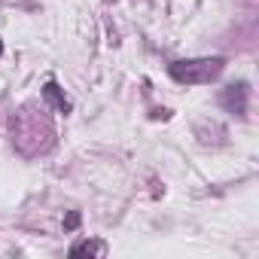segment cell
Wrapping results in <instances>:
<instances>
[{"instance_id": "5", "label": "cell", "mask_w": 259, "mask_h": 259, "mask_svg": "<svg viewBox=\"0 0 259 259\" xmlns=\"http://www.w3.org/2000/svg\"><path fill=\"white\" fill-rule=\"evenodd\" d=\"M76 223H79V213H70L67 217V229H76Z\"/></svg>"}, {"instance_id": "6", "label": "cell", "mask_w": 259, "mask_h": 259, "mask_svg": "<svg viewBox=\"0 0 259 259\" xmlns=\"http://www.w3.org/2000/svg\"><path fill=\"white\" fill-rule=\"evenodd\" d=\"M0 55H4V43H0Z\"/></svg>"}, {"instance_id": "2", "label": "cell", "mask_w": 259, "mask_h": 259, "mask_svg": "<svg viewBox=\"0 0 259 259\" xmlns=\"http://www.w3.org/2000/svg\"><path fill=\"white\" fill-rule=\"evenodd\" d=\"M247 95H250L247 82H232V85H226V89H223V95H220V104H223L229 113H235V116H244V113H247Z\"/></svg>"}, {"instance_id": "4", "label": "cell", "mask_w": 259, "mask_h": 259, "mask_svg": "<svg viewBox=\"0 0 259 259\" xmlns=\"http://www.w3.org/2000/svg\"><path fill=\"white\" fill-rule=\"evenodd\" d=\"M82 253H89V256H104L107 247H104V241H76V244L70 247V256H82Z\"/></svg>"}, {"instance_id": "1", "label": "cell", "mask_w": 259, "mask_h": 259, "mask_svg": "<svg viewBox=\"0 0 259 259\" xmlns=\"http://www.w3.org/2000/svg\"><path fill=\"white\" fill-rule=\"evenodd\" d=\"M226 61L223 58H192V61H174L168 67L171 79L183 82V85H201V82H210L223 73Z\"/></svg>"}, {"instance_id": "3", "label": "cell", "mask_w": 259, "mask_h": 259, "mask_svg": "<svg viewBox=\"0 0 259 259\" xmlns=\"http://www.w3.org/2000/svg\"><path fill=\"white\" fill-rule=\"evenodd\" d=\"M43 98H49L58 113H67V110H70V101H67V95L58 89V82H46V85H43Z\"/></svg>"}]
</instances>
